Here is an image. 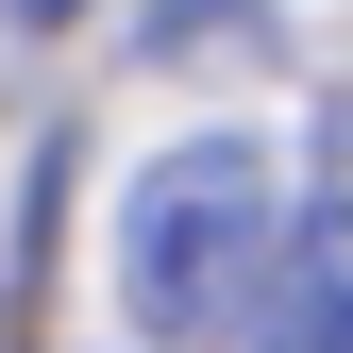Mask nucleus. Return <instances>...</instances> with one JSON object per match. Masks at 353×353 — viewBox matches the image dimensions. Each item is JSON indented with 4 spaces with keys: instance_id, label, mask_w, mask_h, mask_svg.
<instances>
[{
    "instance_id": "nucleus-1",
    "label": "nucleus",
    "mask_w": 353,
    "mask_h": 353,
    "mask_svg": "<svg viewBox=\"0 0 353 353\" xmlns=\"http://www.w3.org/2000/svg\"><path fill=\"white\" fill-rule=\"evenodd\" d=\"M270 252H286V185L252 135H168L135 185H118V320L152 353H219L252 336L270 303Z\"/></svg>"
},
{
    "instance_id": "nucleus-2",
    "label": "nucleus",
    "mask_w": 353,
    "mask_h": 353,
    "mask_svg": "<svg viewBox=\"0 0 353 353\" xmlns=\"http://www.w3.org/2000/svg\"><path fill=\"white\" fill-rule=\"evenodd\" d=\"M252 353H353V135L320 152V185L286 202L270 303H252Z\"/></svg>"
},
{
    "instance_id": "nucleus-3",
    "label": "nucleus",
    "mask_w": 353,
    "mask_h": 353,
    "mask_svg": "<svg viewBox=\"0 0 353 353\" xmlns=\"http://www.w3.org/2000/svg\"><path fill=\"white\" fill-rule=\"evenodd\" d=\"M17 17H34V34H68V17H84V0H17Z\"/></svg>"
}]
</instances>
